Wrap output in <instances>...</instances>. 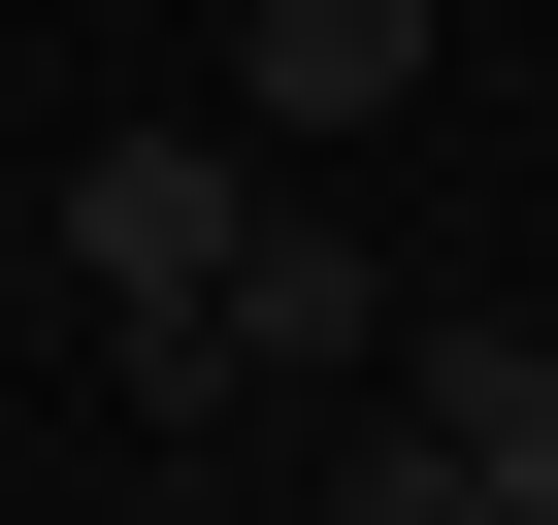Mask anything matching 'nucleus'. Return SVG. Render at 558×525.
<instances>
[{"label": "nucleus", "mask_w": 558, "mask_h": 525, "mask_svg": "<svg viewBox=\"0 0 558 525\" xmlns=\"http://www.w3.org/2000/svg\"><path fill=\"white\" fill-rule=\"evenodd\" d=\"M34 230H66V296H99V329H165V296H230V230H263V132H230V99H165V132L34 164Z\"/></svg>", "instance_id": "f257e3e1"}, {"label": "nucleus", "mask_w": 558, "mask_h": 525, "mask_svg": "<svg viewBox=\"0 0 558 525\" xmlns=\"http://www.w3.org/2000/svg\"><path fill=\"white\" fill-rule=\"evenodd\" d=\"M395 394H427L460 525H558V329H525V296H395Z\"/></svg>", "instance_id": "f03ea898"}, {"label": "nucleus", "mask_w": 558, "mask_h": 525, "mask_svg": "<svg viewBox=\"0 0 558 525\" xmlns=\"http://www.w3.org/2000/svg\"><path fill=\"white\" fill-rule=\"evenodd\" d=\"M427 99V0H230V132L296 164V132H395Z\"/></svg>", "instance_id": "7ed1b4c3"}, {"label": "nucleus", "mask_w": 558, "mask_h": 525, "mask_svg": "<svg viewBox=\"0 0 558 525\" xmlns=\"http://www.w3.org/2000/svg\"><path fill=\"white\" fill-rule=\"evenodd\" d=\"M230 362H263V394H362V362H395V262L263 197V230H230Z\"/></svg>", "instance_id": "20e7f679"}, {"label": "nucleus", "mask_w": 558, "mask_h": 525, "mask_svg": "<svg viewBox=\"0 0 558 525\" xmlns=\"http://www.w3.org/2000/svg\"><path fill=\"white\" fill-rule=\"evenodd\" d=\"M0 296H66V230H34V197H0Z\"/></svg>", "instance_id": "39448f33"}]
</instances>
